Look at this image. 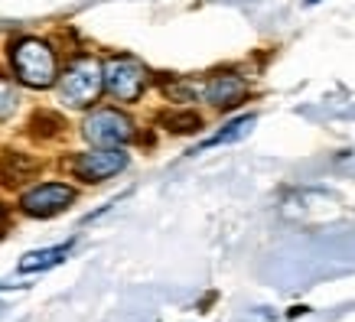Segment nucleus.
I'll list each match as a JSON object with an SVG mask.
<instances>
[{"instance_id":"8","label":"nucleus","mask_w":355,"mask_h":322,"mask_svg":"<svg viewBox=\"0 0 355 322\" xmlns=\"http://www.w3.org/2000/svg\"><path fill=\"white\" fill-rule=\"evenodd\" d=\"M72 251V241L69 244H59V247H43V251H30L26 258L20 260V274H40V270H49L55 264H62Z\"/></svg>"},{"instance_id":"11","label":"nucleus","mask_w":355,"mask_h":322,"mask_svg":"<svg viewBox=\"0 0 355 322\" xmlns=\"http://www.w3.org/2000/svg\"><path fill=\"white\" fill-rule=\"evenodd\" d=\"M163 124L173 134H193V130L202 127L199 114H193V111H170V114H163Z\"/></svg>"},{"instance_id":"9","label":"nucleus","mask_w":355,"mask_h":322,"mask_svg":"<svg viewBox=\"0 0 355 322\" xmlns=\"http://www.w3.org/2000/svg\"><path fill=\"white\" fill-rule=\"evenodd\" d=\"M33 172H36V163L30 156H23V153H3V160H0V183L3 186L26 183Z\"/></svg>"},{"instance_id":"5","label":"nucleus","mask_w":355,"mask_h":322,"mask_svg":"<svg viewBox=\"0 0 355 322\" xmlns=\"http://www.w3.org/2000/svg\"><path fill=\"white\" fill-rule=\"evenodd\" d=\"M121 170H128V153L121 147H98V150L78 153L72 160V172L82 183H105Z\"/></svg>"},{"instance_id":"7","label":"nucleus","mask_w":355,"mask_h":322,"mask_svg":"<svg viewBox=\"0 0 355 322\" xmlns=\"http://www.w3.org/2000/svg\"><path fill=\"white\" fill-rule=\"evenodd\" d=\"M199 95H202L212 107L228 111V107H235V105H241V101H245L248 82L241 75H235V72H216V75L209 78L205 85H199Z\"/></svg>"},{"instance_id":"13","label":"nucleus","mask_w":355,"mask_h":322,"mask_svg":"<svg viewBox=\"0 0 355 322\" xmlns=\"http://www.w3.org/2000/svg\"><path fill=\"white\" fill-rule=\"evenodd\" d=\"M3 222H7V212H3V205H0V225H3Z\"/></svg>"},{"instance_id":"1","label":"nucleus","mask_w":355,"mask_h":322,"mask_svg":"<svg viewBox=\"0 0 355 322\" xmlns=\"http://www.w3.org/2000/svg\"><path fill=\"white\" fill-rule=\"evenodd\" d=\"M10 65L13 75L26 88H49L59 78V59H55L53 46L36 36H23L10 46Z\"/></svg>"},{"instance_id":"3","label":"nucleus","mask_w":355,"mask_h":322,"mask_svg":"<svg viewBox=\"0 0 355 322\" xmlns=\"http://www.w3.org/2000/svg\"><path fill=\"white\" fill-rule=\"evenodd\" d=\"M101 78H105V88H108V95L114 101H137L147 85H150V72H147V65L134 59V55H111L108 62L101 65Z\"/></svg>"},{"instance_id":"4","label":"nucleus","mask_w":355,"mask_h":322,"mask_svg":"<svg viewBox=\"0 0 355 322\" xmlns=\"http://www.w3.org/2000/svg\"><path fill=\"white\" fill-rule=\"evenodd\" d=\"M82 134L95 147H124L128 140H134L137 127L118 107H98L82 120Z\"/></svg>"},{"instance_id":"6","label":"nucleus","mask_w":355,"mask_h":322,"mask_svg":"<svg viewBox=\"0 0 355 322\" xmlns=\"http://www.w3.org/2000/svg\"><path fill=\"white\" fill-rule=\"evenodd\" d=\"M76 202V189L65 183H40L20 195V208L33 218H53Z\"/></svg>"},{"instance_id":"12","label":"nucleus","mask_w":355,"mask_h":322,"mask_svg":"<svg viewBox=\"0 0 355 322\" xmlns=\"http://www.w3.org/2000/svg\"><path fill=\"white\" fill-rule=\"evenodd\" d=\"M20 105V91L7 75H0V120L13 118V111Z\"/></svg>"},{"instance_id":"10","label":"nucleus","mask_w":355,"mask_h":322,"mask_svg":"<svg viewBox=\"0 0 355 322\" xmlns=\"http://www.w3.org/2000/svg\"><path fill=\"white\" fill-rule=\"evenodd\" d=\"M254 124H258V118H254V114H241V118H235L232 124H225V127L218 130V134H212V137L205 140L199 150H209V147H222V143H235V140L248 137Z\"/></svg>"},{"instance_id":"2","label":"nucleus","mask_w":355,"mask_h":322,"mask_svg":"<svg viewBox=\"0 0 355 322\" xmlns=\"http://www.w3.org/2000/svg\"><path fill=\"white\" fill-rule=\"evenodd\" d=\"M105 88V78H101V62L92 59V55H78L69 62L62 75H59V98H62L69 107H88L95 105L98 95Z\"/></svg>"}]
</instances>
